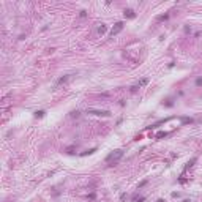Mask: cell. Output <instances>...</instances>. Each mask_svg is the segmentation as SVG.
I'll return each instance as SVG.
<instances>
[{"label":"cell","instance_id":"obj_1","mask_svg":"<svg viewBox=\"0 0 202 202\" xmlns=\"http://www.w3.org/2000/svg\"><path fill=\"white\" fill-rule=\"evenodd\" d=\"M122 156H123V150L122 149H117V150L111 152V153L106 156V163H107L109 166H115V164L122 159Z\"/></svg>","mask_w":202,"mask_h":202},{"label":"cell","instance_id":"obj_19","mask_svg":"<svg viewBox=\"0 0 202 202\" xmlns=\"http://www.w3.org/2000/svg\"><path fill=\"white\" fill-rule=\"evenodd\" d=\"M158 202H166V201H164V199H158Z\"/></svg>","mask_w":202,"mask_h":202},{"label":"cell","instance_id":"obj_5","mask_svg":"<svg viewBox=\"0 0 202 202\" xmlns=\"http://www.w3.org/2000/svg\"><path fill=\"white\" fill-rule=\"evenodd\" d=\"M123 16H125V18H128V19H134V18H136V13H134V10L126 8L125 11H123Z\"/></svg>","mask_w":202,"mask_h":202},{"label":"cell","instance_id":"obj_20","mask_svg":"<svg viewBox=\"0 0 202 202\" xmlns=\"http://www.w3.org/2000/svg\"><path fill=\"white\" fill-rule=\"evenodd\" d=\"M183 202H191V201H189V199H185V201H183Z\"/></svg>","mask_w":202,"mask_h":202},{"label":"cell","instance_id":"obj_3","mask_svg":"<svg viewBox=\"0 0 202 202\" xmlns=\"http://www.w3.org/2000/svg\"><path fill=\"white\" fill-rule=\"evenodd\" d=\"M87 114L100 115V117H109L111 112H109V111H100V109H87Z\"/></svg>","mask_w":202,"mask_h":202},{"label":"cell","instance_id":"obj_9","mask_svg":"<svg viewBox=\"0 0 202 202\" xmlns=\"http://www.w3.org/2000/svg\"><path fill=\"white\" fill-rule=\"evenodd\" d=\"M96 152V149H90V150H85V152H82L81 153V156H87V155H92V153H95Z\"/></svg>","mask_w":202,"mask_h":202},{"label":"cell","instance_id":"obj_10","mask_svg":"<svg viewBox=\"0 0 202 202\" xmlns=\"http://www.w3.org/2000/svg\"><path fill=\"white\" fill-rule=\"evenodd\" d=\"M166 136H167L166 131H158L156 134H155V137H156V139H161V137H166Z\"/></svg>","mask_w":202,"mask_h":202},{"label":"cell","instance_id":"obj_6","mask_svg":"<svg viewBox=\"0 0 202 202\" xmlns=\"http://www.w3.org/2000/svg\"><path fill=\"white\" fill-rule=\"evenodd\" d=\"M167 19H169V13H164V14H159V16H156V21H158V22L167 21Z\"/></svg>","mask_w":202,"mask_h":202},{"label":"cell","instance_id":"obj_4","mask_svg":"<svg viewBox=\"0 0 202 202\" xmlns=\"http://www.w3.org/2000/svg\"><path fill=\"white\" fill-rule=\"evenodd\" d=\"M70 79H71V74H65V76H62V77H58V79H57V82L54 84V88H58L60 85L66 84V82H68Z\"/></svg>","mask_w":202,"mask_h":202},{"label":"cell","instance_id":"obj_12","mask_svg":"<svg viewBox=\"0 0 202 202\" xmlns=\"http://www.w3.org/2000/svg\"><path fill=\"white\" fill-rule=\"evenodd\" d=\"M194 163H196V158H193V159H191V161H188V163H186V166H185V169H183V171H186V169H189V167L193 166Z\"/></svg>","mask_w":202,"mask_h":202},{"label":"cell","instance_id":"obj_14","mask_svg":"<svg viewBox=\"0 0 202 202\" xmlns=\"http://www.w3.org/2000/svg\"><path fill=\"white\" fill-rule=\"evenodd\" d=\"M182 123H193V119H189V117H182Z\"/></svg>","mask_w":202,"mask_h":202},{"label":"cell","instance_id":"obj_16","mask_svg":"<svg viewBox=\"0 0 202 202\" xmlns=\"http://www.w3.org/2000/svg\"><path fill=\"white\" fill-rule=\"evenodd\" d=\"M79 16H81V18H85V16H87V11H85V10H82V11L79 13Z\"/></svg>","mask_w":202,"mask_h":202},{"label":"cell","instance_id":"obj_13","mask_svg":"<svg viewBox=\"0 0 202 202\" xmlns=\"http://www.w3.org/2000/svg\"><path fill=\"white\" fill-rule=\"evenodd\" d=\"M44 114H46L44 111H36V112H35V117H36V119H41V117H44Z\"/></svg>","mask_w":202,"mask_h":202},{"label":"cell","instance_id":"obj_18","mask_svg":"<svg viewBox=\"0 0 202 202\" xmlns=\"http://www.w3.org/2000/svg\"><path fill=\"white\" fill-rule=\"evenodd\" d=\"M145 183H147V180H142V182H141V183H139V188H142V186H144V185H145Z\"/></svg>","mask_w":202,"mask_h":202},{"label":"cell","instance_id":"obj_11","mask_svg":"<svg viewBox=\"0 0 202 202\" xmlns=\"http://www.w3.org/2000/svg\"><path fill=\"white\" fill-rule=\"evenodd\" d=\"M147 84H149V79H147V77H144V79L139 81V84H137V85H139V87H144V85H147Z\"/></svg>","mask_w":202,"mask_h":202},{"label":"cell","instance_id":"obj_7","mask_svg":"<svg viewBox=\"0 0 202 202\" xmlns=\"http://www.w3.org/2000/svg\"><path fill=\"white\" fill-rule=\"evenodd\" d=\"M106 30H107V27H106L104 24H101V25H100V27L96 29V32L100 33V35H104V33H106Z\"/></svg>","mask_w":202,"mask_h":202},{"label":"cell","instance_id":"obj_17","mask_svg":"<svg viewBox=\"0 0 202 202\" xmlns=\"http://www.w3.org/2000/svg\"><path fill=\"white\" fill-rule=\"evenodd\" d=\"M71 115H73V117H79V112H77V111H74V112H71Z\"/></svg>","mask_w":202,"mask_h":202},{"label":"cell","instance_id":"obj_2","mask_svg":"<svg viewBox=\"0 0 202 202\" xmlns=\"http://www.w3.org/2000/svg\"><path fill=\"white\" fill-rule=\"evenodd\" d=\"M123 27H125V24H123L122 21L115 22V24H114V27H112V30H111V36H115V35H119L120 32L123 30Z\"/></svg>","mask_w":202,"mask_h":202},{"label":"cell","instance_id":"obj_8","mask_svg":"<svg viewBox=\"0 0 202 202\" xmlns=\"http://www.w3.org/2000/svg\"><path fill=\"white\" fill-rule=\"evenodd\" d=\"M133 201H134V202H144L145 201V196H137V194H134V196H133Z\"/></svg>","mask_w":202,"mask_h":202},{"label":"cell","instance_id":"obj_15","mask_svg":"<svg viewBox=\"0 0 202 202\" xmlns=\"http://www.w3.org/2000/svg\"><path fill=\"white\" fill-rule=\"evenodd\" d=\"M196 85H197V87L202 85V77H197V79H196Z\"/></svg>","mask_w":202,"mask_h":202}]
</instances>
